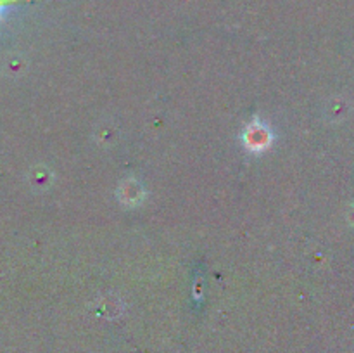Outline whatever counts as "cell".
Masks as SVG:
<instances>
[{"label":"cell","mask_w":354,"mask_h":353,"mask_svg":"<svg viewBox=\"0 0 354 353\" xmlns=\"http://www.w3.org/2000/svg\"><path fill=\"white\" fill-rule=\"evenodd\" d=\"M6 3H7V0H0V12H2V10L6 9Z\"/></svg>","instance_id":"cell-1"}]
</instances>
